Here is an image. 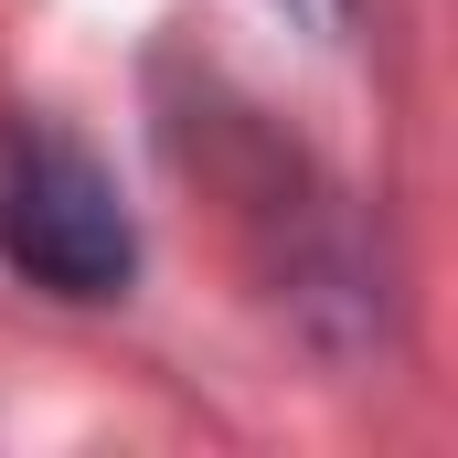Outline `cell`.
<instances>
[{
  "mask_svg": "<svg viewBox=\"0 0 458 458\" xmlns=\"http://www.w3.org/2000/svg\"><path fill=\"white\" fill-rule=\"evenodd\" d=\"M0 256L54 288V299H117L139 267V234L117 182L54 128H11L0 139Z\"/></svg>",
  "mask_w": 458,
  "mask_h": 458,
  "instance_id": "1",
  "label": "cell"
}]
</instances>
